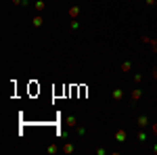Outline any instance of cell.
Listing matches in <instances>:
<instances>
[{
  "mask_svg": "<svg viewBox=\"0 0 157 155\" xmlns=\"http://www.w3.org/2000/svg\"><path fill=\"white\" fill-rule=\"evenodd\" d=\"M155 78H157V69H155Z\"/></svg>",
  "mask_w": 157,
  "mask_h": 155,
  "instance_id": "cell-1",
  "label": "cell"
}]
</instances>
